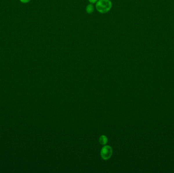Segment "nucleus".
Here are the masks:
<instances>
[{"label":"nucleus","instance_id":"4","mask_svg":"<svg viewBox=\"0 0 174 173\" xmlns=\"http://www.w3.org/2000/svg\"><path fill=\"white\" fill-rule=\"evenodd\" d=\"M99 142L101 144L106 145L108 142V139L105 136H102L100 137Z\"/></svg>","mask_w":174,"mask_h":173},{"label":"nucleus","instance_id":"5","mask_svg":"<svg viewBox=\"0 0 174 173\" xmlns=\"http://www.w3.org/2000/svg\"><path fill=\"white\" fill-rule=\"evenodd\" d=\"M88 1L91 4H95V3H97L98 0H88Z\"/></svg>","mask_w":174,"mask_h":173},{"label":"nucleus","instance_id":"3","mask_svg":"<svg viewBox=\"0 0 174 173\" xmlns=\"http://www.w3.org/2000/svg\"><path fill=\"white\" fill-rule=\"evenodd\" d=\"M86 12L88 13V14L93 13L94 11V6L93 4L90 3L88 5L87 7H86Z\"/></svg>","mask_w":174,"mask_h":173},{"label":"nucleus","instance_id":"2","mask_svg":"<svg viewBox=\"0 0 174 173\" xmlns=\"http://www.w3.org/2000/svg\"><path fill=\"white\" fill-rule=\"evenodd\" d=\"M112 149L109 146H105L102 149L101 151V156L104 159H110L112 155Z\"/></svg>","mask_w":174,"mask_h":173},{"label":"nucleus","instance_id":"1","mask_svg":"<svg viewBox=\"0 0 174 173\" xmlns=\"http://www.w3.org/2000/svg\"><path fill=\"white\" fill-rule=\"evenodd\" d=\"M112 6L110 0H98L96 4V9L98 12L105 14L110 10Z\"/></svg>","mask_w":174,"mask_h":173},{"label":"nucleus","instance_id":"6","mask_svg":"<svg viewBox=\"0 0 174 173\" xmlns=\"http://www.w3.org/2000/svg\"><path fill=\"white\" fill-rule=\"evenodd\" d=\"M30 1H31V0H20V2L23 3H27Z\"/></svg>","mask_w":174,"mask_h":173}]
</instances>
